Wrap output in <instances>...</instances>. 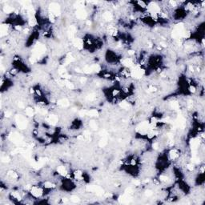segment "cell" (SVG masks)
<instances>
[{
	"instance_id": "cell-1",
	"label": "cell",
	"mask_w": 205,
	"mask_h": 205,
	"mask_svg": "<svg viewBox=\"0 0 205 205\" xmlns=\"http://www.w3.org/2000/svg\"><path fill=\"white\" fill-rule=\"evenodd\" d=\"M130 75L135 79H141L145 75V70L140 65H136L131 68Z\"/></svg>"
},
{
	"instance_id": "cell-2",
	"label": "cell",
	"mask_w": 205,
	"mask_h": 205,
	"mask_svg": "<svg viewBox=\"0 0 205 205\" xmlns=\"http://www.w3.org/2000/svg\"><path fill=\"white\" fill-rule=\"evenodd\" d=\"M136 132L142 135V136H146L147 133L150 131V122L149 121H143L139 124L136 128Z\"/></svg>"
},
{
	"instance_id": "cell-3",
	"label": "cell",
	"mask_w": 205,
	"mask_h": 205,
	"mask_svg": "<svg viewBox=\"0 0 205 205\" xmlns=\"http://www.w3.org/2000/svg\"><path fill=\"white\" fill-rule=\"evenodd\" d=\"M15 123L20 130H25L27 128L28 121L27 119L23 115H15Z\"/></svg>"
},
{
	"instance_id": "cell-4",
	"label": "cell",
	"mask_w": 205,
	"mask_h": 205,
	"mask_svg": "<svg viewBox=\"0 0 205 205\" xmlns=\"http://www.w3.org/2000/svg\"><path fill=\"white\" fill-rule=\"evenodd\" d=\"M86 191L88 192H94L97 196H103L104 190L98 185H88L86 186Z\"/></svg>"
},
{
	"instance_id": "cell-5",
	"label": "cell",
	"mask_w": 205,
	"mask_h": 205,
	"mask_svg": "<svg viewBox=\"0 0 205 205\" xmlns=\"http://www.w3.org/2000/svg\"><path fill=\"white\" fill-rule=\"evenodd\" d=\"M147 9L149 14H157L159 15L161 12V8L155 2L149 3L147 5Z\"/></svg>"
},
{
	"instance_id": "cell-6",
	"label": "cell",
	"mask_w": 205,
	"mask_h": 205,
	"mask_svg": "<svg viewBox=\"0 0 205 205\" xmlns=\"http://www.w3.org/2000/svg\"><path fill=\"white\" fill-rule=\"evenodd\" d=\"M48 10L49 13L53 14L55 17H59L61 15V7L57 3H51L49 5Z\"/></svg>"
},
{
	"instance_id": "cell-7",
	"label": "cell",
	"mask_w": 205,
	"mask_h": 205,
	"mask_svg": "<svg viewBox=\"0 0 205 205\" xmlns=\"http://www.w3.org/2000/svg\"><path fill=\"white\" fill-rule=\"evenodd\" d=\"M30 194L34 198L38 199L42 197V195H43V189L39 186H32L30 190Z\"/></svg>"
},
{
	"instance_id": "cell-8",
	"label": "cell",
	"mask_w": 205,
	"mask_h": 205,
	"mask_svg": "<svg viewBox=\"0 0 205 205\" xmlns=\"http://www.w3.org/2000/svg\"><path fill=\"white\" fill-rule=\"evenodd\" d=\"M73 46L78 51H81L84 49V39L79 38V37H75V38L71 41Z\"/></svg>"
},
{
	"instance_id": "cell-9",
	"label": "cell",
	"mask_w": 205,
	"mask_h": 205,
	"mask_svg": "<svg viewBox=\"0 0 205 205\" xmlns=\"http://www.w3.org/2000/svg\"><path fill=\"white\" fill-rule=\"evenodd\" d=\"M75 15L78 19L80 20H85L88 18V12L84 9V8H79V9H77Z\"/></svg>"
},
{
	"instance_id": "cell-10",
	"label": "cell",
	"mask_w": 205,
	"mask_h": 205,
	"mask_svg": "<svg viewBox=\"0 0 205 205\" xmlns=\"http://www.w3.org/2000/svg\"><path fill=\"white\" fill-rule=\"evenodd\" d=\"M121 64L124 66L125 67H128V68H132L133 66H135L134 61L132 58H128L126 57L121 59Z\"/></svg>"
},
{
	"instance_id": "cell-11",
	"label": "cell",
	"mask_w": 205,
	"mask_h": 205,
	"mask_svg": "<svg viewBox=\"0 0 205 205\" xmlns=\"http://www.w3.org/2000/svg\"><path fill=\"white\" fill-rule=\"evenodd\" d=\"M46 121L52 126H55L59 123V117L56 115H49L46 118Z\"/></svg>"
},
{
	"instance_id": "cell-12",
	"label": "cell",
	"mask_w": 205,
	"mask_h": 205,
	"mask_svg": "<svg viewBox=\"0 0 205 205\" xmlns=\"http://www.w3.org/2000/svg\"><path fill=\"white\" fill-rule=\"evenodd\" d=\"M56 172L59 174V176H63V177H66L67 175L68 174V171L67 168L63 166V165H59L57 168H56Z\"/></svg>"
},
{
	"instance_id": "cell-13",
	"label": "cell",
	"mask_w": 205,
	"mask_h": 205,
	"mask_svg": "<svg viewBox=\"0 0 205 205\" xmlns=\"http://www.w3.org/2000/svg\"><path fill=\"white\" fill-rule=\"evenodd\" d=\"M9 27L10 26L7 23H3L1 25V27H0V35H1L2 38L6 36L8 34V32H9Z\"/></svg>"
},
{
	"instance_id": "cell-14",
	"label": "cell",
	"mask_w": 205,
	"mask_h": 205,
	"mask_svg": "<svg viewBox=\"0 0 205 205\" xmlns=\"http://www.w3.org/2000/svg\"><path fill=\"white\" fill-rule=\"evenodd\" d=\"M169 158L172 160H176L180 158V151L176 148H173L169 151Z\"/></svg>"
},
{
	"instance_id": "cell-15",
	"label": "cell",
	"mask_w": 205,
	"mask_h": 205,
	"mask_svg": "<svg viewBox=\"0 0 205 205\" xmlns=\"http://www.w3.org/2000/svg\"><path fill=\"white\" fill-rule=\"evenodd\" d=\"M57 104L60 107H69L70 105V102H69V100L66 98H63V99H59L57 102Z\"/></svg>"
},
{
	"instance_id": "cell-16",
	"label": "cell",
	"mask_w": 205,
	"mask_h": 205,
	"mask_svg": "<svg viewBox=\"0 0 205 205\" xmlns=\"http://www.w3.org/2000/svg\"><path fill=\"white\" fill-rule=\"evenodd\" d=\"M73 175H74V177H75V179L76 180L81 181L83 180H84V174H83V172L80 171V170H75V171L74 172Z\"/></svg>"
},
{
	"instance_id": "cell-17",
	"label": "cell",
	"mask_w": 205,
	"mask_h": 205,
	"mask_svg": "<svg viewBox=\"0 0 205 205\" xmlns=\"http://www.w3.org/2000/svg\"><path fill=\"white\" fill-rule=\"evenodd\" d=\"M86 115L89 117H98L99 115V112L97 109H91V110L87 111Z\"/></svg>"
},
{
	"instance_id": "cell-18",
	"label": "cell",
	"mask_w": 205,
	"mask_h": 205,
	"mask_svg": "<svg viewBox=\"0 0 205 205\" xmlns=\"http://www.w3.org/2000/svg\"><path fill=\"white\" fill-rule=\"evenodd\" d=\"M103 18L104 20L107 21V22H111V21L113 20V18H114V17H113V15L111 14V12L105 11L103 14Z\"/></svg>"
},
{
	"instance_id": "cell-19",
	"label": "cell",
	"mask_w": 205,
	"mask_h": 205,
	"mask_svg": "<svg viewBox=\"0 0 205 205\" xmlns=\"http://www.w3.org/2000/svg\"><path fill=\"white\" fill-rule=\"evenodd\" d=\"M15 8L10 6V5H5L3 7V11L7 15H9V14H11V13L15 12Z\"/></svg>"
},
{
	"instance_id": "cell-20",
	"label": "cell",
	"mask_w": 205,
	"mask_h": 205,
	"mask_svg": "<svg viewBox=\"0 0 205 205\" xmlns=\"http://www.w3.org/2000/svg\"><path fill=\"white\" fill-rule=\"evenodd\" d=\"M11 196L15 199V200H18V201H21L22 200V195L19 192V191H13L11 192Z\"/></svg>"
},
{
	"instance_id": "cell-21",
	"label": "cell",
	"mask_w": 205,
	"mask_h": 205,
	"mask_svg": "<svg viewBox=\"0 0 205 205\" xmlns=\"http://www.w3.org/2000/svg\"><path fill=\"white\" fill-rule=\"evenodd\" d=\"M91 69H92L93 73H99L102 71V67L98 63H94L91 65Z\"/></svg>"
},
{
	"instance_id": "cell-22",
	"label": "cell",
	"mask_w": 205,
	"mask_h": 205,
	"mask_svg": "<svg viewBox=\"0 0 205 205\" xmlns=\"http://www.w3.org/2000/svg\"><path fill=\"white\" fill-rule=\"evenodd\" d=\"M43 187L46 189H53V188H55L56 187V185L54 184V183H52L51 181H46L43 183Z\"/></svg>"
},
{
	"instance_id": "cell-23",
	"label": "cell",
	"mask_w": 205,
	"mask_h": 205,
	"mask_svg": "<svg viewBox=\"0 0 205 205\" xmlns=\"http://www.w3.org/2000/svg\"><path fill=\"white\" fill-rule=\"evenodd\" d=\"M108 143V139L107 136H102L99 141V146L100 147H104Z\"/></svg>"
},
{
	"instance_id": "cell-24",
	"label": "cell",
	"mask_w": 205,
	"mask_h": 205,
	"mask_svg": "<svg viewBox=\"0 0 205 205\" xmlns=\"http://www.w3.org/2000/svg\"><path fill=\"white\" fill-rule=\"evenodd\" d=\"M119 106L123 108V109H126V110H128V108H130L131 105H130V103L127 100H123V101H121L119 103Z\"/></svg>"
},
{
	"instance_id": "cell-25",
	"label": "cell",
	"mask_w": 205,
	"mask_h": 205,
	"mask_svg": "<svg viewBox=\"0 0 205 205\" xmlns=\"http://www.w3.org/2000/svg\"><path fill=\"white\" fill-rule=\"evenodd\" d=\"M170 107L172 109V110H175V111H178L179 109H180V103L178 101H172L171 103H170Z\"/></svg>"
},
{
	"instance_id": "cell-26",
	"label": "cell",
	"mask_w": 205,
	"mask_h": 205,
	"mask_svg": "<svg viewBox=\"0 0 205 205\" xmlns=\"http://www.w3.org/2000/svg\"><path fill=\"white\" fill-rule=\"evenodd\" d=\"M64 85L69 90H74L75 88V84H74L73 83H71L69 80H64Z\"/></svg>"
},
{
	"instance_id": "cell-27",
	"label": "cell",
	"mask_w": 205,
	"mask_h": 205,
	"mask_svg": "<svg viewBox=\"0 0 205 205\" xmlns=\"http://www.w3.org/2000/svg\"><path fill=\"white\" fill-rule=\"evenodd\" d=\"M25 113L26 115H27L28 117H32L34 115V109L30 107H26L25 109Z\"/></svg>"
},
{
	"instance_id": "cell-28",
	"label": "cell",
	"mask_w": 205,
	"mask_h": 205,
	"mask_svg": "<svg viewBox=\"0 0 205 205\" xmlns=\"http://www.w3.org/2000/svg\"><path fill=\"white\" fill-rule=\"evenodd\" d=\"M159 181L161 183H168L170 181V179L168 176H165V175H160L159 176Z\"/></svg>"
},
{
	"instance_id": "cell-29",
	"label": "cell",
	"mask_w": 205,
	"mask_h": 205,
	"mask_svg": "<svg viewBox=\"0 0 205 205\" xmlns=\"http://www.w3.org/2000/svg\"><path fill=\"white\" fill-rule=\"evenodd\" d=\"M69 199L71 200V202L75 203H79V202H80V199H79V197H78V195H71V197H70Z\"/></svg>"
},
{
	"instance_id": "cell-30",
	"label": "cell",
	"mask_w": 205,
	"mask_h": 205,
	"mask_svg": "<svg viewBox=\"0 0 205 205\" xmlns=\"http://www.w3.org/2000/svg\"><path fill=\"white\" fill-rule=\"evenodd\" d=\"M89 126H90V128L92 129L93 131H96L98 129V125L96 124V122L94 121V120H91L89 122Z\"/></svg>"
},
{
	"instance_id": "cell-31",
	"label": "cell",
	"mask_w": 205,
	"mask_h": 205,
	"mask_svg": "<svg viewBox=\"0 0 205 205\" xmlns=\"http://www.w3.org/2000/svg\"><path fill=\"white\" fill-rule=\"evenodd\" d=\"M195 168V165L192 163H187L186 165V169L187 170L188 172H192Z\"/></svg>"
},
{
	"instance_id": "cell-32",
	"label": "cell",
	"mask_w": 205,
	"mask_h": 205,
	"mask_svg": "<svg viewBox=\"0 0 205 205\" xmlns=\"http://www.w3.org/2000/svg\"><path fill=\"white\" fill-rule=\"evenodd\" d=\"M83 73H85V74H91L93 73L92 71V69H91V66H85L83 69Z\"/></svg>"
},
{
	"instance_id": "cell-33",
	"label": "cell",
	"mask_w": 205,
	"mask_h": 205,
	"mask_svg": "<svg viewBox=\"0 0 205 205\" xmlns=\"http://www.w3.org/2000/svg\"><path fill=\"white\" fill-rule=\"evenodd\" d=\"M147 91L148 93H154V92H156V91H157V88H156V87L154 86V85H150L147 88Z\"/></svg>"
},
{
	"instance_id": "cell-34",
	"label": "cell",
	"mask_w": 205,
	"mask_h": 205,
	"mask_svg": "<svg viewBox=\"0 0 205 205\" xmlns=\"http://www.w3.org/2000/svg\"><path fill=\"white\" fill-rule=\"evenodd\" d=\"M48 19H49V21L51 22V23H55V16L53 14H51V13H49Z\"/></svg>"
},
{
	"instance_id": "cell-35",
	"label": "cell",
	"mask_w": 205,
	"mask_h": 205,
	"mask_svg": "<svg viewBox=\"0 0 205 205\" xmlns=\"http://www.w3.org/2000/svg\"><path fill=\"white\" fill-rule=\"evenodd\" d=\"M2 162H3V163H5L11 162V159H10V157H9V156H7V155L3 156V157H2Z\"/></svg>"
},
{
	"instance_id": "cell-36",
	"label": "cell",
	"mask_w": 205,
	"mask_h": 205,
	"mask_svg": "<svg viewBox=\"0 0 205 205\" xmlns=\"http://www.w3.org/2000/svg\"><path fill=\"white\" fill-rule=\"evenodd\" d=\"M4 115H5L6 118H10L12 115V112L9 110H7L4 111Z\"/></svg>"
},
{
	"instance_id": "cell-37",
	"label": "cell",
	"mask_w": 205,
	"mask_h": 205,
	"mask_svg": "<svg viewBox=\"0 0 205 205\" xmlns=\"http://www.w3.org/2000/svg\"><path fill=\"white\" fill-rule=\"evenodd\" d=\"M137 3L139 4V7H141L143 8H147V3H144V2H143V1H138Z\"/></svg>"
},
{
	"instance_id": "cell-38",
	"label": "cell",
	"mask_w": 205,
	"mask_h": 205,
	"mask_svg": "<svg viewBox=\"0 0 205 205\" xmlns=\"http://www.w3.org/2000/svg\"><path fill=\"white\" fill-rule=\"evenodd\" d=\"M144 194H145V195L147 196V197H150V196H151L152 195H153V191H152L151 190H146Z\"/></svg>"
},
{
	"instance_id": "cell-39",
	"label": "cell",
	"mask_w": 205,
	"mask_h": 205,
	"mask_svg": "<svg viewBox=\"0 0 205 205\" xmlns=\"http://www.w3.org/2000/svg\"><path fill=\"white\" fill-rule=\"evenodd\" d=\"M189 91H190L191 93H192V94L195 93V92H196V88H195V87L191 85V86L189 87Z\"/></svg>"
},
{
	"instance_id": "cell-40",
	"label": "cell",
	"mask_w": 205,
	"mask_h": 205,
	"mask_svg": "<svg viewBox=\"0 0 205 205\" xmlns=\"http://www.w3.org/2000/svg\"><path fill=\"white\" fill-rule=\"evenodd\" d=\"M159 143H157V142L153 143V144H152V148H153L154 150H158V149H159Z\"/></svg>"
},
{
	"instance_id": "cell-41",
	"label": "cell",
	"mask_w": 205,
	"mask_h": 205,
	"mask_svg": "<svg viewBox=\"0 0 205 205\" xmlns=\"http://www.w3.org/2000/svg\"><path fill=\"white\" fill-rule=\"evenodd\" d=\"M119 94V90H118V89H114L112 91V96H114V97H115V96H117Z\"/></svg>"
},
{
	"instance_id": "cell-42",
	"label": "cell",
	"mask_w": 205,
	"mask_h": 205,
	"mask_svg": "<svg viewBox=\"0 0 205 205\" xmlns=\"http://www.w3.org/2000/svg\"><path fill=\"white\" fill-rule=\"evenodd\" d=\"M132 184L135 185V186H136V187H138V186H139V185L141 184V182L139 181V180H134L132 181Z\"/></svg>"
},
{
	"instance_id": "cell-43",
	"label": "cell",
	"mask_w": 205,
	"mask_h": 205,
	"mask_svg": "<svg viewBox=\"0 0 205 205\" xmlns=\"http://www.w3.org/2000/svg\"><path fill=\"white\" fill-rule=\"evenodd\" d=\"M128 54L129 56H133L135 55V54H136V51L135 50H132V49H130L128 51Z\"/></svg>"
},
{
	"instance_id": "cell-44",
	"label": "cell",
	"mask_w": 205,
	"mask_h": 205,
	"mask_svg": "<svg viewBox=\"0 0 205 205\" xmlns=\"http://www.w3.org/2000/svg\"><path fill=\"white\" fill-rule=\"evenodd\" d=\"M15 29L17 30V31H22V30H23V27H22V26L20 25H17L15 27Z\"/></svg>"
},
{
	"instance_id": "cell-45",
	"label": "cell",
	"mask_w": 205,
	"mask_h": 205,
	"mask_svg": "<svg viewBox=\"0 0 205 205\" xmlns=\"http://www.w3.org/2000/svg\"><path fill=\"white\" fill-rule=\"evenodd\" d=\"M168 3L170 4V6L171 7H176L177 6V2L176 1H169Z\"/></svg>"
},
{
	"instance_id": "cell-46",
	"label": "cell",
	"mask_w": 205,
	"mask_h": 205,
	"mask_svg": "<svg viewBox=\"0 0 205 205\" xmlns=\"http://www.w3.org/2000/svg\"><path fill=\"white\" fill-rule=\"evenodd\" d=\"M69 199H67V198H63L62 199V201L63 202V203H68V201H69Z\"/></svg>"
},
{
	"instance_id": "cell-47",
	"label": "cell",
	"mask_w": 205,
	"mask_h": 205,
	"mask_svg": "<svg viewBox=\"0 0 205 205\" xmlns=\"http://www.w3.org/2000/svg\"><path fill=\"white\" fill-rule=\"evenodd\" d=\"M86 25H87V26H89V27H90V26H91V21H90V20H87V21H86Z\"/></svg>"
},
{
	"instance_id": "cell-48",
	"label": "cell",
	"mask_w": 205,
	"mask_h": 205,
	"mask_svg": "<svg viewBox=\"0 0 205 205\" xmlns=\"http://www.w3.org/2000/svg\"><path fill=\"white\" fill-rule=\"evenodd\" d=\"M200 172H201L202 174L204 172V166H202V167H201V168H200Z\"/></svg>"
}]
</instances>
